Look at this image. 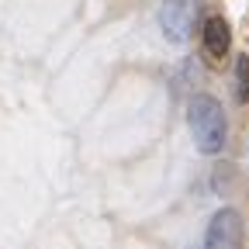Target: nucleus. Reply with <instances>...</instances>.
<instances>
[{"label": "nucleus", "instance_id": "1", "mask_svg": "<svg viewBox=\"0 0 249 249\" xmlns=\"http://www.w3.org/2000/svg\"><path fill=\"white\" fill-rule=\"evenodd\" d=\"M187 121H191V132H194V142L204 156H214L222 152L225 142H229V121H225V111L211 93H197L187 104Z\"/></svg>", "mask_w": 249, "mask_h": 249}, {"label": "nucleus", "instance_id": "2", "mask_svg": "<svg viewBox=\"0 0 249 249\" xmlns=\"http://www.w3.org/2000/svg\"><path fill=\"white\" fill-rule=\"evenodd\" d=\"M201 0H163L160 7V28L170 42H187L197 28Z\"/></svg>", "mask_w": 249, "mask_h": 249}, {"label": "nucleus", "instance_id": "3", "mask_svg": "<svg viewBox=\"0 0 249 249\" xmlns=\"http://www.w3.org/2000/svg\"><path fill=\"white\" fill-rule=\"evenodd\" d=\"M239 214L232 208H222L214 218H211V225H208V235H204V246L208 249H232L239 242Z\"/></svg>", "mask_w": 249, "mask_h": 249}, {"label": "nucleus", "instance_id": "4", "mask_svg": "<svg viewBox=\"0 0 249 249\" xmlns=\"http://www.w3.org/2000/svg\"><path fill=\"white\" fill-rule=\"evenodd\" d=\"M229 45H232V31H229V24H225L222 18H211V21L204 24V49H208L211 55H225Z\"/></svg>", "mask_w": 249, "mask_h": 249}, {"label": "nucleus", "instance_id": "5", "mask_svg": "<svg viewBox=\"0 0 249 249\" xmlns=\"http://www.w3.org/2000/svg\"><path fill=\"white\" fill-rule=\"evenodd\" d=\"M235 97L249 101V59L246 55H239V62H235Z\"/></svg>", "mask_w": 249, "mask_h": 249}]
</instances>
